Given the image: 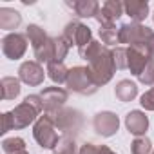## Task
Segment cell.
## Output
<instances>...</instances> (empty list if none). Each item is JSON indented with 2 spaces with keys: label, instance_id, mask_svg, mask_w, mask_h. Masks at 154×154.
<instances>
[{
  "label": "cell",
  "instance_id": "obj_1",
  "mask_svg": "<svg viewBox=\"0 0 154 154\" xmlns=\"http://www.w3.org/2000/svg\"><path fill=\"white\" fill-rule=\"evenodd\" d=\"M26 36L33 47L35 60L38 63H51L54 62V38L49 36L40 26L29 24L26 27Z\"/></svg>",
  "mask_w": 154,
  "mask_h": 154
},
{
  "label": "cell",
  "instance_id": "obj_2",
  "mask_svg": "<svg viewBox=\"0 0 154 154\" xmlns=\"http://www.w3.org/2000/svg\"><path fill=\"white\" fill-rule=\"evenodd\" d=\"M44 111V102L40 94H29L24 98L22 103H18L11 114H13V123L15 129H26L31 123H35L40 118V112Z\"/></svg>",
  "mask_w": 154,
  "mask_h": 154
},
{
  "label": "cell",
  "instance_id": "obj_3",
  "mask_svg": "<svg viewBox=\"0 0 154 154\" xmlns=\"http://www.w3.org/2000/svg\"><path fill=\"white\" fill-rule=\"evenodd\" d=\"M89 71L93 74V80L98 87L109 84L112 80V76L116 72V65H114V58H112V49H109L107 45H103L100 49V53L89 62Z\"/></svg>",
  "mask_w": 154,
  "mask_h": 154
},
{
  "label": "cell",
  "instance_id": "obj_4",
  "mask_svg": "<svg viewBox=\"0 0 154 154\" xmlns=\"http://www.w3.org/2000/svg\"><path fill=\"white\" fill-rule=\"evenodd\" d=\"M65 85L69 91H72L76 94H82V96H89V94H94L98 91V85L93 80V74H91L89 67H84V65H74L69 69V76H67Z\"/></svg>",
  "mask_w": 154,
  "mask_h": 154
},
{
  "label": "cell",
  "instance_id": "obj_5",
  "mask_svg": "<svg viewBox=\"0 0 154 154\" xmlns=\"http://www.w3.org/2000/svg\"><path fill=\"white\" fill-rule=\"evenodd\" d=\"M56 131L58 129H56L51 114H44L33 123V138L42 149H51V150L56 149V145L60 143V138H62V136H58Z\"/></svg>",
  "mask_w": 154,
  "mask_h": 154
},
{
  "label": "cell",
  "instance_id": "obj_6",
  "mask_svg": "<svg viewBox=\"0 0 154 154\" xmlns=\"http://www.w3.org/2000/svg\"><path fill=\"white\" fill-rule=\"evenodd\" d=\"M53 120H54V125L56 129L62 132V136H78V132L82 131V125H84V116L80 111L76 109H60L58 112L51 114Z\"/></svg>",
  "mask_w": 154,
  "mask_h": 154
},
{
  "label": "cell",
  "instance_id": "obj_7",
  "mask_svg": "<svg viewBox=\"0 0 154 154\" xmlns=\"http://www.w3.org/2000/svg\"><path fill=\"white\" fill-rule=\"evenodd\" d=\"M152 33L154 31L143 24H136V22L122 24L118 29V44H127L129 47L131 45H145Z\"/></svg>",
  "mask_w": 154,
  "mask_h": 154
},
{
  "label": "cell",
  "instance_id": "obj_8",
  "mask_svg": "<svg viewBox=\"0 0 154 154\" xmlns=\"http://www.w3.org/2000/svg\"><path fill=\"white\" fill-rule=\"evenodd\" d=\"M62 36L69 42L71 47L76 45L78 49L84 47V45H87L89 42H93V33H91V29H89L85 24L78 22V20L69 22V24L63 27V35H62Z\"/></svg>",
  "mask_w": 154,
  "mask_h": 154
},
{
  "label": "cell",
  "instance_id": "obj_9",
  "mask_svg": "<svg viewBox=\"0 0 154 154\" xmlns=\"http://www.w3.org/2000/svg\"><path fill=\"white\" fill-rule=\"evenodd\" d=\"M152 58L154 56L149 53V49L145 45H131V47H127V69L131 71L132 76H140Z\"/></svg>",
  "mask_w": 154,
  "mask_h": 154
},
{
  "label": "cell",
  "instance_id": "obj_10",
  "mask_svg": "<svg viewBox=\"0 0 154 154\" xmlns=\"http://www.w3.org/2000/svg\"><path fill=\"white\" fill-rule=\"evenodd\" d=\"M27 51V36L20 33H8L2 38V53L9 60H20Z\"/></svg>",
  "mask_w": 154,
  "mask_h": 154
},
{
  "label": "cell",
  "instance_id": "obj_11",
  "mask_svg": "<svg viewBox=\"0 0 154 154\" xmlns=\"http://www.w3.org/2000/svg\"><path fill=\"white\" fill-rule=\"evenodd\" d=\"M40 98H42V102H44V111H45V114H54V112H58L60 109H63V105H65V102H67V98H69V93H67L65 89H62V87L53 85V87H45V89L40 93Z\"/></svg>",
  "mask_w": 154,
  "mask_h": 154
},
{
  "label": "cell",
  "instance_id": "obj_12",
  "mask_svg": "<svg viewBox=\"0 0 154 154\" xmlns=\"http://www.w3.org/2000/svg\"><path fill=\"white\" fill-rule=\"evenodd\" d=\"M93 127H94V132L98 136L111 138L120 129V118L111 111H102L93 118Z\"/></svg>",
  "mask_w": 154,
  "mask_h": 154
},
{
  "label": "cell",
  "instance_id": "obj_13",
  "mask_svg": "<svg viewBox=\"0 0 154 154\" xmlns=\"http://www.w3.org/2000/svg\"><path fill=\"white\" fill-rule=\"evenodd\" d=\"M44 78H45L44 67L36 60H27L18 67V80L24 82L26 85L36 87V85H40L44 82Z\"/></svg>",
  "mask_w": 154,
  "mask_h": 154
},
{
  "label": "cell",
  "instance_id": "obj_14",
  "mask_svg": "<svg viewBox=\"0 0 154 154\" xmlns=\"http://www.w3.org/2000/svg\"><path fill=\"white\" fill-rule=\"evenodd\" d=\"M123 15H125V9H123V4L120 2V0H107V2H103L100 6L96 20H98L100 26H112Z\"/></svg>",
  "mask_w": 154,
  "mask_h": 154
},
{
  "label": "cell",
  "instance_id": "obj_15",
  "mask_svg": "<svg viewBox=\"0 0 154 154\" xmlns=\"http://www.w3.org/2000/svg\"><path fill=\"white\" fill-rule=\"evenodd\" d=\"M125 127H127V131H129L131 134H134L136 138L145 136V132H147V129H149V118H147V114H145L143 111L134 109V111L127 112V116H125Z\"/></svg>",
  "mask_w": 154,
  "mask_h": 154
},
{
  "label": "cell",
  "instance_id": "obj_16",
  "mask_svg": "<svg viewBox=\"0 0 154 154\" xmlns=\"http://www.w3.org/2000/svg\"><path fill=\"white\" fill-rule=\"evenodd\" d=\"M67 6L78 18H96L100 11V4L96 0H74V2H67Z\"/></svg>",
  "mask_w": 154,
  "mask_h": 154
},
{
  "label": "cell",
  "instance_id": "obj_17",
  "mask_svg": "<svg viewBox=\"0 0 154 154\" xmlns=\"http://www.w3.org/2000/svg\"><path fill=\"white\" fill-rule=\"evenodd\" d=\"M123 9L125 15L136 24H141L149 17V4L143 0H127V2H123Z\"/></svg>",
  "mask_w": 154,
  "mask_h": 154
},
{
  "label": "cell",
  "instance_id": "obj_18",
  "mask_svg": "<svg viewBox=\"0 0 154 154\" xmlns=\"http://www.w3.org/2000/svg\"><path fill=\"white\" fill-rule=\"evenodd\" d=\"M22 24V15L11 8H0V29L13 31Z\"/></svg>",
  "mask_w": 154,
  "mask_h": 154
},
{
  "label": "cell",
  "instance_id": "obj_19",
  "mask_svg": "<svg viewBox=\"0 0 154 154\" xmlns=\"http://www.w3.org/2000/svg\"><path fill=\"white\" fill-rule=\"evenodd\" d=\"M0 91H2V100H15L22 87H20V80L15 78V76H4L2 80H0Z\"/></svg>",
  "mask_w": 154,
  "mask_h": 154
},
{
  "label": "cell",
  "instance_id": "obj_20",
  "mask_svg": "<svg viewBox=\"0 0 154 154\" xmlns=\"http://www.w3.org/2000/svg\"><path fill=\"white\" fill-rule=\"evenodd\" d=\"M114 94L120 102H132L138 96V85L131 80H120L114 87Z\"/></svg>",
  "mask_w": 154,
  "mask_h": 154
},
{
  "label": "cell",
  "instance_id": "obj_21",
  "mask_svg": "<svg viewBox=\"0 0 154 154\" xmlns=\"http://www.w3.org/2000/svg\"><path fill=\"white\" fill-rule=\"evenodd\" d=\"M47 76L54 82V84H65L67 76H69V69L65 67L63 62H51L47 63Z\"/></svg>",
  "mask_w": 154,
  "mask_h": 154
},
{
  "label": "cell",
  "instance_id": "obj_22",
  "mask_svg": "<svg viewBox=\"0 0 154 154\" xmlns=\"http://www.w3.org/2000/svg\"><path fill=\"white\" fill-rule=\"evenodd\" d=\"M78 145H76L74 136H62L60 143L54 149V154H78Z\"/></svg>",
  "mask_w": 154,
  "mask_h": 154
},
{
  "label": "cell",
  "instance_id": "obj_23",
  "mask_svg": "<svg viewBox=\"0 0 154 154\" xmlns=\"http://www.w3.org/2000/svg\"><path fill=\"white\" fill-rule=\"evenodd\" d=\"M118 29L120 27H116V24H112V26H100V38H102V42L105 44V45H114V44H118Z\"/></svg>",
  "mask_w": 154,
  "mask_h": 154
},
{
  "label": "cell",
  "instance_id": "obj_24",
  "mask_svg": "<svg viewBox=\"0 0 154 154\" xmlns=\"http://www.w3.org/2000/svg\"><path fill=\"white\" fill-rule=\"evenodd\" d=\"M2 150L6 154H15V152H24L26 150V141L18 136H13V138H6L2 141Z\"/></svg>",
  "mask_w": 154,
  "mask_h": 154
},
{
  "label": "cell",
  "instance_id": "obj_25",
  "mask_svg": "<svg viewBox=\"0 0 154 154\" xmlns=\"http://www.w3.org/2000/svg\"><path fill=\"white\" fill-rule=\"evenodd\" d=\"M103 47V44L102 42H98V40H93V42H89L87 45H84V47H80L78 49V54H80V58H84L87 63L100 53V49Z\"/></svg>",
  "mask_w": 154,
  "mask_h": 154
},
{
  "label": "cell",
  "instance_id": "obj_26",
  "mask_svg": "<svg viewBox=\"0 0 154 154\" xmlns=\"http://www.w3.org/2000/svg\"><path fill=\"white\" fill-rule=\"evenodd\" d=\"M131 152L132 154H150L152 152V143L147 136H140L134 138L131 143Z\"/></svg>",
  "mask_w": 154,
  "mask_h": 154
},
{
  "label": "cell",
  "instance_id": "obj_27",
  "mask_svg": "<svg viewBox=\"0 0 154 154\" xmlns=\"http://www.w3.org/2000/svg\"><path fill=\"white\" fill-rule=\"evenodd\" d=\"M54 38V62H63L71 45L63 36H53Z\"/></svg>",
  "mask_w": 154,
  "mask_h": 154
},
{
  "label": "cell",
  "instance_id": "obj_28",
  "mask_svg": "<svg viewBox=\"0 0 154 154\" xmlns=\"http://www.w3.org/2000/svg\"><path fill=\"white\" fill-rule=\"evenodd\" d=\"M78 154H116V152L112 149H109L107 145H94V143L87 141L80 147Z\"/></svg>",
  "mask_w": 154,
  "mask_h": 154
},
{
  "label": "cell",
  "instance_id": "obj_29",
  "mask_svg": "<svg viewBox=\"0 0 154 154\" xmlns=\"http://www.w3.org/2000/svg\"><path fill=\"white\" fill-rule=\"evenodd\" d=\"M138 80L147 85V87H154V58L147 63V67L143 69V72L138 76Z\"/></svg>",
  "mask_w": 154,
  "mask_h": 154
},
{
  "label": "cell",
  "instance_id": "obj_30",
  "mask_svg": "<svg viewBox=\"0 0 154 154\" xmlns=\"http://www.w3.org/2000/svg\"><path fill=\"white\" fill-rule=\"evenodd\" d=\"M112 58H114L116 69H127V47H114Z\"/></svg>",
  "mask_w": 154,
  "mask_h": 154
},
{
  "label": "cell",
  "instance_id": "obj_31",
  "mask_svg": "<svg viewBox=\"0 0 154 154\" xmlns=\"http://www.w3.org/2000/svg\"><path fill=\"white\" fill-rule=\"evenodd\" d=\"M140 103L145 111H154V87H150L149 91H145L140 98Z\"/></svg>",
  "mask_w": 154,
  "mask_h": 154
},
{
  "label": "cell",
  "instance_id": "obj_32",
  "mask_svg": "<svg viewBox=\"0 0 154 154\" xmlns=\"http://www.w3.org/2000/svg\"><path fill=\"white\" fill-rule=\"evenodd\" d=\"M11 129H15V123H13V114H11V111H8V112L2 114V131H0V134H6V132L11 131Z\"/></svg>",
  "mask_w": 154,
  "mask_h": 154
},
{
  "label": "cell",
  "instance_id": "obj_33",
  "mask_svg": "<svg viewBox=\"0 0 154 154\" xmlns=\"http://www.w3.org/2000/svg\"><path fill=\"white\" fill-rule=\"evenodd\" d=\"M145 47H147V49H149V53H150V54L154 56V33H152V35H150V38L147 40Z\"/></svg>",
  "mask_w": 154,
  "mask_h": 154
},
{
  "label": "cell",
  "instance_id": "obj_34",
  "mask_svg": "<svg viewBox=\"0 0 154 154\" xmlns=\"http://www.w3.org/2000/svg\"><path fill=\"white\" fill-rule=\"evenodd\" d=\"M15 154H29L27 150H24V152H15Z\"/></svg>",
  "mask_w": 154,
  "mask_h": 154
},
{
  "label": "cell",
  "instance_id": "obj_35",
  "mask_svg": "<svg viewBox=\"0 0 154 154\" xmlns=\"http://www.w3.org/2000/svg\"><path fill=\"white\" fill-rule=\"evenodd\" d=\"M152 22H154V15H152Z\"/></svg>",
  "mask_w": 154,
  "mask_h": 154
},
{
  "label": "cell",
  "instance_id": "obj_36",
  "mask_svg": "<svg viewBox=\"0 0 154 154\" xmlns=\"http://www.w3.org/2000/svg\"><path fill=\"white\" fill-rule=\"evenodd\" d=\"M150 154H154V149H152V152H150Z\"/></svg>",
  "mask_w": 154,
  "mask_h": 154
}]
</instances>
